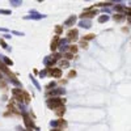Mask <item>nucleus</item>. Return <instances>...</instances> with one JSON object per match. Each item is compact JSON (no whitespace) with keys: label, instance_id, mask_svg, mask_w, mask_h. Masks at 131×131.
<instances>
[{"label":"nucleus","instance_id":"nucleus-5","mask_svg":"<svg viewBox=\"0 0 131 131\" xmlns=\"http://www.w3.org/2000/svg\"><path fill=\"white\" fill-rule=\"evenodd\" d=\"M55 113H56V114H58V115H62V114H64V107H62V106H60V107H58Z\"/></svg>","mask_w":131,"mask_h":131},{"label":"nucleus","instance_id":"nucleus-4","mask_svg":"<svg viewBox=\"0 0 131 131\" xmlns=\"http://www.w3.org/2000/svg\"><path fill=\"white\" fill-rule=\"evenodd\" d=\"M56 43H58V37H55L54 41L51 42V50H55L56 49Z\"/></svg>","mask_w":131,"mask_h":131},{"label":"nucleus","instance_id":"nucleus-9","mask_svg":"<svg viewBox=\"0 0 131 131\" xmlns=\"http://www.w3.org/2000/svg\"><path fill=\"white\" fill-rule=\"evenodd\" d=\"M106 20H107V17H106V16H105V17H101V19H100L101 22H104V21H106Z\"/></svg>","mask_w":131,"mask_h":131},{"label":"nucleus","instance_id":"nucleus-2","mask_svg":"<svg viewBox=\"0 0 131 131\" xmlns=\"http://www.w3.org/2000/svg\"><path fill=\"white\" fill-rule=\"evenodd\" d=\"M68 38L75 41V39L77 38V30H71V32H68Z\"/></svg>","mask_w":131,"mask_h":131},{"label":"nucleus","instance_id":"nucleus-10","mask_svg":"<svg viewBox=\"0 0 131 131\" xmlns=\"http://www.w3.org/2000/svg\"><path fill=\"white\" fill-rule=\"evenodd\" d=\"M126 12H127V13H130V15H131V8H128V9H126Z\"/></svg>","mask_w":131,"mask_h":131},{"label":"nucleus","instance_id":"nucleus-1","mask_svg":"<svg viewBox=\"0 0 131 131\" xmlns=\"http://www.w3.org/2000/svg\"><path fill=\"white\" fill-rule=\"evenodd\" d=\"M47 104H49L50 107H55V106H59L60 107V105L63 104V101H62L60 98H55V101H49Z\"/></svg>","mask_w":131,"mask_h":131},{"label":"nucleus","instance_id":"nucleus-7","mask_svg":"<svg viewBox=\"0 0 131 131\" xmlns=\"http://www.w3.org/2000/svg\"><path fill=\"white\" fill-rule=\"evenodd\" d=\"M76 51H77L76 46H71V53H76Z\"/></svg>","mask_w":131,"mask_h":131},{"label":"nucleus","instance_id":"nucleus-3","mask_svg":"<svg viewBox=\"0 0 131 131\" xmlns=\"http://www.w3.org/2000/svg\"><path fill=\"white\" fill-rule=\"evenodd\" d=\"M51 75L55 76V77H59V76L62 75V71H60V70H58V68H55V70L51 71Z\"/></svg>","mask_w":131,"mask_h":131},{"label":"nucleus","instance_id":"nucleus-6","mask_svg":"<svg viewBox=\"0 0 131 131\" xmlns=\"http://www.w3.org/2000/svg\"><path fill=\"white\" fill-rule=\"evenodd\" d=\"M94 15H96V12H89V13H83L81 17H92V16H94Z\"/></svg>","mask_w":131,"mask_h":131},{"label":"nucleus","instance_id":"nucleus-8","mask_svg":"<svg viewBox=\"0 0 131 131\" xmlns=\"http://www.w3.org/2000/svg\"><path fill=\"white\" fill-rule=\"evenodd\" d=\"M93 37H94V36H93V34H88V36H87V37H85V39H92Z\"/></svg>","mask_w":131,"mask_h":131}]
</instances>
